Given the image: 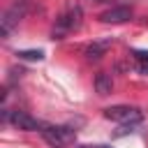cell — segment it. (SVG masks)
Instances as JSON below:
<instances>
[{
	"mask_svg": "<svg viewBox=\"0 0 148 148\" xmlns=\"http://www.w3.org/2000/svg\"><path fill=\"white\" fill-rule=\"evenodd\" d=\"M81 23H83V9H81V5H76V2H69L60 14H58V18H56V25H53V39H62V37H67L69 32H74V30H79L81 28Z\"/></svg>",
	"mask_w": 148,
	"mask_h": 148,
	"instance_id": "cell-1",
	"label": "cell"
},
{
	"mask_svg": "<svg viewBox=\"0 0 148 148\" xmlns=\"http://www.w3.org/2000/svg\"><path fill=\"white\" fill-rule=\"evenodd\" d=\"M28 5H30V0H14L12 7L5 9V14H2V18H0V35H2V37H9V32L21 23V18H23L25 12H28Z\"/></svg>",
	"mask_w": 148,
	"mask_h": 148,
	"instance_id": "cell-2",
	"label": "cell"
},
{
	"mask_svg": "<svg viewBox=\"0 0 148 148\" xmlns=\"http://www.w3.org/2000/svg\"><path fill=\"white\" fill-rule=\"evenodd\" d=\"M39 132H42L44 141H46L49 146H53V148H62V146H67L69 141H74V130H69V127H60V125H44Z\"/></svg>",
	"mask_w": 148,
	"mask_h": 148,
	"instance_id": "cell-3",
	"label": "cell"
},
{
	"mask_svg": "<svg viewBox=\"0 0 148 148\" xmlns=\"http://www.w3.org/2000/svg\"><path fill=\"white\" fill-rule=\"evenodd\" d=\"M104 116L109 120H116V123H123V125H136V123H141V111L134 109V106H109L104 111Z\"/></svg>",
	"mask_w": 148,
	"mask_h": 148,
	"instance_id": "cell-4",
	"label": "cell"
},
{
	"mask_svg": "<svg viewBox=\"0 0 148 148\" xmlns=\"http://www.w3.org/2000/svg\"><path fill=\"white\" fill-rule=\"evenodd\" d=\"M9 120H12V125H14V127H18V130H23V132H37V130H42V127H44L37 118H32L30 113L18 111V109H16V111H12Z\"/></svg>",
	"mask_w": 148,
	"mask_h": 148,
	"instance_id": "cell-5",
	"label": "cell"
},
{
	"mask_svg": "<svg viewBox=\"0 0 148 148\" xmlns=\"http://www.w3.org/2000/svg\"><path fill=\"white\" fill-rule=\"evenodd\" d=\"M130 18H132V9L125 7V5L111 7V9H106V12L99 14V21H102V23H125V21H130Z\"/></svg>",
	"mask_w": 148,
	"mask_h": 148,
	"instance_id": "cell-6",
	"label": "cell"
},
{
	"mask_svg": "<svg viewBox=\"0 0 148 148\" xmlns=\"http://www.w3.org/2000/svg\"><path fill=\"white\" fill-rule=\"evenodd\" d=\"M109 46H111L109 39H106V42H92V44L86 46V58H88V60H99V58L106 53Z\"/></svg>",
	"mask_w": 148,
	"mask_h": 148,
	"instance_id": "cell-7",
	"label": "cell"
},
{
	"mask_svg": "<svg viewBox=\"0 0 148 148\" xmlns=\"http://www.w3.org/2000/svg\"><path fill=\"white\" fill-rule=\"evenodd\" d=\"M95 90H97V95H109L113 90V81H111V76L106 72H99L95 76Z\"/></svg>",
	"mask_w": 148,
	"mask_h": 148,
	"instance_id": "cell-8",
	"label": "cell"
},
{
	"mask_svg": "<svg viewBox=\"0 0 148 148\" xmlns=\"http://www.w3.org/2000/svg\"><path fill=\"white\" fill-rule=\"evenodd\" d=\"M132 56L136 60V69L141 74H148V51H134Z\"/></svg>",
	"mask_w": 148,
	"mask_h": 148,
	"instance_id": "cell-9",
	"label": "cell"
},
{
	"mask_svg": "<svg viewBox=\"0 0 148 148\" xmlns=\"http://www.w3.org/2000/svg\"><path fill=\"white\" fill-rule=\"evenodd\" d=\"M18 58H23V60H42L44 58V51H18Z\"/></svg>",
	"mask_w": 148,
	"mask_h": 148,
	"instance_id": "cell-10",
	"label": "cell"
},
{
	"mask_svg": "<svg viewBox=\"0 0 148 148\" xmlns=\"http://www.w3.org/2000/svg\"><path fill=\"white\" fill-rule=\"evenodd\" d=\"M97 148H111V146H104V143H102V146H97Z\"/></svg>",
	"mask_w": 148,
	"mask_h": 148,
	"instance_id": "cell-11",
	"label": "cell"
},
{
	"mask_svg": "<svg viewBox=\"0 0 148 148\" xmlns=\"http://www.w3.org/2000/svg\"><path fill=\"white\" fill-rule=\"evenodd\" d=\"M79 148H92V146H79ZM95 148H97V146H95Z\"/></svg>",
	"mask_w": 148,
	"mask_h": 148,
	"instance_id": "cell-12",
	"label": "cell"
},
{
	"mask_svg": "<svg viewBox=\"0 0 148 148\" xmlns=\"http://www.w3.org/2000/svg\"><path fill=\"white\" fill-rule=\"evenodd\" d=\"M88 2H104V0H88Z\"/></svg>",
	"mask_w": 148,
	"mask_h": 148,
	"instance_id": "cell-13",
	"label": "cell"
}]
</instances>
